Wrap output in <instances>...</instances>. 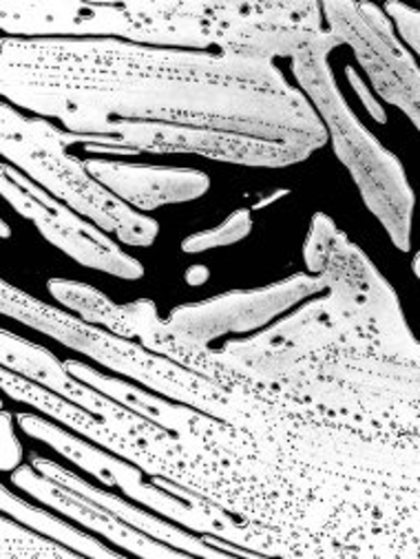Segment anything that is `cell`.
<instances>
[{
  "label": "cell",
  "mask_w": 420,
  "mask_h": 559,
  "mask_svg": "<svg viewBox=\"0 0 420 559\" xmlns=\"http://www.w3.org/2000/svg\"><path fill=\"white\" fill-rule=\"evenodd\" d=\"M47 288L56 301H60L64 308L77 312L82 321H87L92 325H103V328H107V332H113V334L131 338V341L137 338L135 301L127 304V306H118L100 290H96L87 284L69 282V278H51Z\"/></svg>",
  "instance_id": "18"
},
{
  "label": "cell",
  "mask_w": 420,
  "mask_h": 559,
  "mask_svg": "<svg viewBox=\"0 0 420 559\" xmlns=\"http://www.w3.org/2000/svg\"><path fill=\"white\" fill-rule=\"evenodd\" d=\"M250 230H252V215H250V211L239 209L226 222H221L219 226L187 237L182 241V250L191 252V254H197V252H206V250H213V248L232 246V243L245 239L250 235Z\"/></svg>",
  "instance_id": "21"
},
{
  "label": "cell",
  "mask_w": 420,
  "mask_h": 559,
  "mask_svg": "<svg viewBox=\"0 0 420 559\" xmlns=\"http://www.w3.org/2000/svg\"><path fill=\"white\" fill-rule=\"evenodd\" d=\"M0 388H3V392L10 399L36 407L38 412L47 414L49 418H56L58 423L67 425L69 429L82 433L84 438L98 442L103 449H109V451L118 453L120 457L137 464V467L142 472H146L148 476H159L161 457L148 444H144L135 436H129V433L116 429L113 425L98 418L96 414L69 403L67 399H62L53 392H47L43 385L16 374V371H12L8 367H3V371H0Z\"/></svg>",
  "instance_id": "15"
},
{
  "label": "cell",
  "mask_w": 420,
  "mask_h": 559,
  "mask_svg": "<svg viewBox=\"0 0 420 559\" xmlns=\"http://www.w3.org/2000/svg\"><path fill=\"white\" fill-rule=\"evenodd\" d=\"M71 144H80V135L60 131L45 118H27L8 103L0 107V153L8 162L122 243L151 246L159 235V224L107 191L84 159L67 153Z\"/></svg>",
  "instance_id": "6"
},
{
  "label": "cell",
  "mask_w": 420,
  "mask_h": 559,
  "mask_svg": "<svg viewBox=\"0 0 420 559\" xmlns=\"http://www.w3.org/2000/svg\"><path fill=\"white\" fill-rule=\"evenodd\" d=\"M411 267H413V274L420 278V252H416V257L411 261Z\"/></svg>",
  "instance_id": "26"
},
{
  "label": "cell",
  "mask_w": 420,
  "mask_h": 559,
  "mask_svg": "<svg viewBox=\"0 0 420 559\" xmlns=\"http://www.w3.org/2000/svg\"><path fill=\"white\" fill-rule=\"evenodd\" d=\"M0 362H3V367L16 371V374L43 385L45 390L67 399L69 403L82 409L96 414L98 418L107 420L116 429L129 436H135L137 440L148 444L161 457L159 478L166 474L168 457L173 455L178 444L176 433L151 423L148 418L135 414L133 409L120 405L118 401L109 399L96 388L82 383L49 349L36 343H29L27 338L12 334L8 330H3V334H0Z\"/></svg>",
  "instance_id": "12"
},
{
  "label": "cell",
  "mask_w": 420,
  "mask_h": 559,
  "mask_svg": "<svg viewBox=\"0 0 420 559\" xmlns=\"http://www.w3.org/2000/svg\"><path fill=\"white\" fill-rule=\"evenodd\" d=\"M8 103L96 135L111 122L239 133L319 151L329 135L275 60L133 45L113 38L0 40Z\"/></svg>",
  "instance_id": "1"
},
{
  "label": "cell",
  "mask_w": 420,
  "mask_h": 559,
  "mask_svg": "<svg viewBox=\"0 0 420 559\" xmlns=\"http://www.w3.org/2000/svg\"><path fill=\"white\" fill-rule=\"evenodd\" d=\"M0 310H3L5 317H12L23 325L51 336L64 347L94 358L103 367L133 379L155 394L189 405L232 427L250 431L266 418L262 407L241 401L232 392L197 374V371L168 356L151 352L142 343L137 345L131 338L98 330L87 321L56 310L8 282H3V288H0Z\"/></svg>",
  "instance_id": "4"
},
{
  "label": "cell",
  "mask_w": 420,
  "mask_h": 559,
  "mask_svg": "<svg viewBox=\"0 0 420 559\" xmlns=\"http://www.w3.org/2000/svg\"><path fill=\"white\" fill-rule=\"evenodd\" d=\"M303 259L310 274L321 276L327 295L370 332L396 343L416 341L387 278L325 213L310 222Z\"/></svg>",
  "instance_id": "7"
},
{
  "label": "cell",
  "mask_w": 420,
  "mask_h": 559,
  "mask_svg": "<svg viewBox=\"0 0 420 559\" xmlns=\"http://www.w3.org/2000/svg\"><path fill=\"white\" fill-rule=\"evenodd\" d=\"M12 483L19 489H23L25 493H29L32 498H36L38 502L64 513L67 518L80 522L82 526H87V528L105 535L107 539H111L113 544H118L120 548H124L133 555L148 557V559L191 557L189 552H184L171 544H164V542L133 528L131 524H127L124 520L113 515L109 509L58 485L56 480L43 476L34 467H19L16 472H12Z\"/></svg>",
  "instance_id": "13"
},
{
  "label": "cell",
  "mask_w": 420,
  "mask_h": 559,
  "mask_svg": "<svg viewBox=\"0 0 420 559\" xmlns=\"http://www.w3.org/2000/svg\"><path fill=\"white\" fill-rule=\"evenodd\" d=\"M32 467L38 469L43 476L56 480L58 485H62V487H67V489L84 496V498L94 500L96 504H100L105 509H109L113 515H118L120 520H124L133 528L142 531V533H146V535H151V537H155V539H159L164 544H171V546H176V548H180V550H184L189 555H197V557H228L226 550L213 546L206 537H195V535H191V533H187V531H182V528H178L173 524H168L164 520H157V518L144 513L142 509L120 500L118 496H111L107 491H100V489L92 487L89 483H84L82 478H77L75 474L62 469L60 464H56V462H51L47 457L34 455Z\"/></svg>",
  "instance_id": "16"
},
{
  "label": "cell",
  "mask_w": 420,
  "mask_h": 559,
  "mask_svg": "<svg viewBox=\"0 0 420 559\" xmlns=\"http://www.w3.org/2000/svg\"><path fill=\"white\" fill-rule=\"evenodd\" d=\"M321 10L327 29L357 56L376 96L403 111L420 131V64L383 8L355 0H327Z\"/></svg>",
  "instance_id": "8"
},
{
  "label": "cell",
  "mask_w": 420,
  "mask_h": 559,
  "mask_svg": "<svg viewBox=\"0 0 420 559\" xmlns=\"http://www.w3.org/2000/svg\"><path fill=\"white\" fill-rule=\"evenodd\" d=\"M87 170L135 211H155L168 204H184L208 193L211 179L195 168L146 166L107 159H84Z\"/></svg>",
  "instance_id": "14"
},
{
  "label": "cell",
  "mask_w": 420,
  "mask_h": 559,
  "mask_svg": "<svg viewBox=\"0 0 420 559\" xmlns=\"http://www.w3.org/2000/svg\"><path fill=\"white\" fill-rule=\"evenodd\" d=\"M0 175H3L0 177V191L14 211L34 222L49 243L60 248L80 265L129 278V282L144 276V265L135 257L124 252L100 228L77 217L75 211L51 200L49 193L38 189L27 175L14 170L10 164H3Z\"/></svg>",
  "instance_id": "11"
},
{
  "label": "cell",
  "mask_w": 420,
  "mask_h": 559,
  "mask_svg": "<svg viewBox=\"0 0 420 559\" xmlns=\"http://www.w3.org/2000/svg\"><path fill=\"white\" fill-rule=\"evenodd\" d=\"M0 509H3L5 515L19 520L21 524H25V526L51 537V539L77 550L82 557L84 555H87V557H107V559H118L120 557V552L107 548L96 537H89L87 533H82V531L69 526L67 522L53 518L51 513L21 500L8 487L0 489Z\"/></svg>",
  "instance_id": "19"
},
{
  "label": "cell",
  "mask_w": 420,
  "mask_h": 559,
  "mask_svg": "<svg viewBox=\"0 0 420 559\" xmlns=\"http://www.w3.org/2000/svg\"><path fill=\"white\" fill-rule=\"evenodd\" d=\"M383 12L394 23L400 40L420 58V10L405 3H387Z\"/></svg>",
  "instance_id": "22"
},
{
  "label": "cell",
  "mask_w": 420,
  "mask_h": 559,
  "mask_svg": "<svg viewBox=\"0 0 420 559\" xmlns=\"http://www.w3.org/2000/svg\"><path fill=\"white\" fill-rule=\"evenodd\" d=\"M344 43L334 34L292 58V73L327 129L336 157L350 170L368 211L396 250L409 252L416 195L400 159L385 148L348 107L329 69V53Z\"/></svg>",
  "instance_id": "5"
},
{
  "label": "cell",
  "mask_w": 420,
  "mask_h": 559,
  "mask_svg": "<svg viewBox=\"0 0 420 559\" xmlns=\"http://www.w3.org/2000/svg\"><path fill=\"white\" fill-rule=\"evenodd\" d=\"M137 341L277 416L420 433V341H387L329 295L221 349L168 336L153 306Z\"/></svg>",
  "instance_id": "2"
},
{
  "label": "cell",
  "mask_w": 420,
  "mask_h": 559,
  "mask_svg": "<svg viewBox=\"0 0 420 559\" xmlns=\"http://www.w3.org/2000/svg\"><path fill=\"white\" fill-rule=\"evenodd\" d=\"M321 293H325L321 276L301 272L266 288L235 290L202 304L180 306L161 321V328L176 341L208 347L219 336L260 330L297 304Z\"/></svg>",
  "instance_id": "9"
},
{
  "label": "cell",
  "mask_w": 420,
  "mask_h": 559,
  "mask_svg": "<svg viewBox=\"0 0 420 559\" xmlns=\"http://www.w3.org/2000/svg\"><path fill=\"white\" fill-rule=\"evenodd\" d=\"M96 144L118 151L146 153H193L215 162L255 168H284L305 162L312 151L281 142H268L239 133L157 124V122H111L98 129Z\"/></svg>",
  "instance_id": "10"
},
{
  "label": "cell",
  "mask_w": 420,
  "mask_h": 559,
  "mask_svg": "<svg viewBox=\"0 0 420 559\" xmlns=\"http://www.w3.org/2000/svg\"><path fill=\"white\" fill-rule=\"evenodd\" d=\"M43 535V533H40ZM34 528H25L19 520L3 518L0 522V559H64V557H82L77 550L60 544L49 542L51 537H40Z\"/></svg>",
  "instance_id": "20"
},
{
  "label": "cell",
  "mask_w": 420,
  "mask_h": 559,
  "mask_svg": "<svg viewBox=\"0 0 420 559\" xmlns=\"http://www.w3.org/2000/svg\"><path fill=\"white\" fill-rule=\"evenodd\" d=\"M346 75H348L350 84L355 86V91L359 93V98H361V103L365 105V109L370 111V116H372L376 122L385 124V122H387V114H385V109L381 107V103H379V100H374V96H372V93L365 88V84H363V80L359 78V73H357L352 67H348V69H346Z\"/></svg>",
  "instance_id": "24"
},
{
  "label": "cell",
  "mask_w": 420,
  "mask_h": 559,
  "mask_svg": "<svg viewBox=\"0 0 420 559\" xmlns=\"http://www.w3.org/2000/svg\"><path fill=\"white\" fill-rule=\"evenodd\" d=\"M64 367L82 383L96 388L98 392L107 394L109 399L118 401L120 405L133 409L135 414L148 418L151 423L168 429L180 438L195 436L208 418V414H204V412H197V409H193L189 405H182V403L180 405L168 403V401H164L155 394H148L140 388H133V385H129L120 379H111V377L103 374V371H98L89 365H84L80 360H67Z\"/></svg>",
  "instance_id": "17"
},
{
  "label": "cell",
  "mask_w": 420,
  "mask_h": 559,
  "mask_svg": "<svg viewBox=\"0 0 420 559\" xmlns=\"http://www.w3.org/2000/svg\"><path fill=\"white\" fill-rule=\"evenodd\" d=\"M23 460V447L14 433L10 412H3V442H0V469L16 472Z\"/></svg>",
  "instance_id": "23"
},
{
  "label": "cell",
  "mask_w": 420,
  "mask_h": 559,
  "mask_svg": "<svg viewBox=\"0 0 420 559\" xmlns=\"http://www.w3.org/2000/svg\"><path fill=\"white\" fill-rule=\"evenodd\" d=\"M206 276H208V270H206V267H191V270L187 272L189 284H193V286H200Z\"/></svg>",
  "instance_id": "25"
},
{
  "label": "cell",
  "mask_w": 420,
  "mask_h": 559,
  "mask_svg": "<svg viewBox=\"0 0 420 559\" xmlns=\"http://www.w3.org/2000/svg\"><path fill=\"white\" fill-rule=\"evenodd\" d=\"M312 0H3L0 29L12 38H113L133 45L297 58L332 36Z\"/></svg>",
  "instance_id": "3"
}]
</instances>
